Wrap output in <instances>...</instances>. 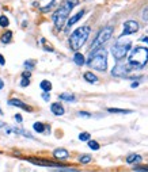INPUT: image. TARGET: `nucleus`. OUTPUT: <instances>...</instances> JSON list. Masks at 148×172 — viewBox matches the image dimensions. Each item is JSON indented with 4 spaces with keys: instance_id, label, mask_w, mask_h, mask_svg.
<instances>
[{
    "instance_id": "nucleus-1",
    "label": "nucleus",
    "mask_w": 148,
    "mask_h": 172,
    "mask_svg": "<svg viewBox=\"0 0 148 172\" xmlns=\"http://www.w3.org/2000/svg\"><path fill=\"white\" fill-rule=\"evenodd\" d=\"M77 4H79V0H64L63 3L60 4V7H58L52 15V20H53V23H55L56 29L61 30V29L64 27V25H65L72 8L76 7Z\"/></svg>"
},
{
    "instance_id": "nucleus-2",
    "label": "nucleus",
    "mask_w": 148,
    "mask_h": 172,
    "mask_svg": "<svg viewBox=\"0 0 148 172\" xmlns=\"http://www.w3.org/2000/svg\"><path fill=\"white\" fill-rule=\"evenodd\" d=\"M87 64L91 69H95L99 72H105L107 69V52L101 48V49L91 50L90 56H88Z\"/></svg>"
},
{
    "instance_id": "nucleus-3",
    "label": "nucleus",
    "mask_w": 148,
    "mask_h": 172,
    "mask_svg": "<svg viewBox=\"0 0 148 172\" xmlns=\"http://www.w3.org/2000/svg\"><path fill=\"white\" fill-rule=\"evenodd\" d=\"M148 63V48L136 46L131 53L128 58V65L131 69H141Z\"/></svg>"
},
{
    "instance_id": "nucleus-4",
    "label": "nucleus",
    "mask_w": 148,
    "mask_h": 172,
    "mask_svg": "<svg viewBox=\"0 0 148 172\" xmlns=\"http://www.w3.org/2000/svg\"><path fill=\"white\" fill-rule=\"evenodd\" d=\"M90 31H91L90 26H82V27H77L75 31H72V34L69 35V39H68L69 48L72 50H75V52H77L88 39Z\"/></svg>"
},
{
    "instance_id": "nucleus-5",
    "label": "nucleus",
    "mask_w": 148,
    "mask_h": 172,
    "mask_svg": "<svg viewBox=\"0 0 148 172\" xmlns=\"http://www.w3.org/2000/svg\"><path fill=\"white\" fill-rule=\"evenodd\" d=\"M112 34H113V27H112V26H106V27L101 29V30H99V33H98V35H96V38L94 39V42L91 44L90 49L91 50L101 49V48L110 39Z\"/></svg>"
},
{
    "instance_id": "nucleus-6",
    "label": "nucleus",
    "mask_w": 148,
    "mask_h": 172,
    "mask_svg": "<svg viewBox=\"0 0 148 172\" xmlns=\"http://www.w3.org/2000/svg\"><path fill=\"white\" fill-rule=\"evenodd\" d=\"M131 46H132V42L131 41L125 39V42H124V41H121V39H118V41L112 46V54H113V57H114L115 60H122V58L128 54Z\"/></svg>"
},
{
    "instance_id": "nucleus-7",
    "label": "nucleus",
    "mask_w": 148,
    "mask_h": 172,
    "mask_svg": "<svg viewBox=\"0 0 148 172\" xmlns=\"http://www.w3.org/2000/svg\"><path fill=\"white\" fill-rule=\"evenodd\" d=\"M137 30H139V23H137L136 20H132V19L126 20V22L124 23V31L121 33L120 38H122V37H125V35H131V34H134Z\"/></svg>"
},
{
    "instance_id": "nucleus-8",
    "label": "nucleus",
    "mask_w": 148,
    "mask_h": 172,
    "mask_svg": "<svg viewBox=\"0 0 148 172\" xmlns=\"http://www.w3.org/2000/svg\"><path fill=\"white\" fill-rule=\"evenodd\" d=\"M131 71L129 65H124V64H117L114 68L112 69V76L113 77H125V75H128V72Z\"/></svg>"
},
{
    "instance_id": "nucleus-9",
    "label": "nucleus",
    "mask_w": 148,
    "mask_h": 172,
    "mask_svg": "<svg viewBox=\"0 0 148 172\" xmlns=\"http://www.w3.org/2000/svg\"><path fill=\"white\" fill-rule=\"evenodd\" d=\"M29 161L33 164H38V165H44V167H65L64 164H60V163H52V161H48V160H39V158H29Z\"/></svg>"
},
{
    "instance_id": "nucleus-10",
    "label": "nucleus",
    "mask_w": 148,
    "mask_h": 172,
    "mask_svg": "<svg viewBox=\"0 0 148 172\" xmlns=\"http://www.w3.org/2000/svg\"><path fill=\"white\" fill-rule=\"evenodd\" d=\"M8 104H10V106H14V107H19V109L25 110V111H29V112L33 111V109H31L30 106H27V104L23 103V102L19 100V99H10Z\"/></svg>"
},
{
    "instance_id": "nucleus-11",
    "label": "nucleus",
    "mask_w": 148,
    "mask_h": 172,
    "mask_svg": "<svg viewBox=\"0 0 148 172\" xmlns=\"http://www.w3.org/2000/svg\"><path fill=\"white\" fill-rule=\"evenodd\" d=\"M53 156L56 158H68L69 157V152L64 148H57V149L53 150Z\"/></svg>"
},
{
    "instance_id": "nucleus-12",
    "label": "nucleus",
    "mask_w": 148,
    "mask_h": 172,
    "mask_svg": "<svg viewBox=\"0 0 148 172\" xmlns=\"http://www.w3.org/2000/svg\"><path fill=\"white\" fill-rule=\"evenodd\" d=\"M50 111H52L55 115H64L65 109L63 107V104L61 103H52V106H50Z\"/></svg>"
},
{
    "instance_id": "nucleus-13",
    "label": "nucleus",
    "mask_w": 148,
    "mask_h": 172,
    "mask_svg": "<svg viewBox=\"0 0 148 172\" xmlns=\"http://www.w3.org/2000/svg\"><path fill=\"white\" fill-rule=\"evenodd\" d=\"M141 156L140 155H136V153H132V155H129L128 157H126V163L128 164H139L141 163Z\"/></svg>"
},
{
    "instance_id": "nucleus-14",
    "label": "nucleus",
    "mask_w": 148,
    "mask_h": 172,
    "mask_svg": "<svg viewBox=\"0 0 148 172\" xmlns=\"http://www.w3.org/2000/svg\"><path fill=\"white\" fill-rule=\"evenodd\" d=\"M74 63L76 64V65H79V66H83L86 64L84 56H83L82 53H75L74 54Z\"/></svg>"
},
{
    "instance_id": "nucleus-15",
    "label": "nucleus",
    "mask_w": 148,
    "mask_h": 172,
    "mask_svg": "<svg viewBox=\"0 0 148 172\" xmlns=\"http://www.w3.org/2000/svg\"><path fill=\"white\" fill-rule=\"evenodd\" d=\"M83 15H84V10H82V11H79V12H77V14H76V15H74V17H72V18H71V19H69V20H68V23H67V25H68V26H69V27H71V26H74V25H75V23H76V22H77V20H79V19H80V18H82V17H83Z\"/></svg>"
},
{
    "instance_id": "nucleus-16",
    "label": "nucleus",
    "mask_w": 148,
    "mask_h": 172,
    "mask_svg": "<svg viewBox=\"0 0 148 172\" xmlns=\"http://www.w3.org/2000/svg\"><path fill=\"white\" fill-rule=\"evenodd\" d=\"M83 77H84L86 81L91 83V84H93V83H96V81H98V77H96L94 73H91V72H86V73L83 75Z\"/></svg>"
},
{
    "instance_id": "nucleus-17",
    "label": "nucleus",
    "mask_w": 148,
    "mask_h": 172,
    "mask_svg": "<svg viewBox=\"0 0 148 172\" xmlns=\"http://www.w3.org/2000/svg\"><path fill=\"white\" fill-rule=\"evenodd\" d=\"M12 39V31H6L3 35L0 37V41L3 42V44H10Z\"/></svg>"
},
{
    "instance_id": "nucleus-18",
    "label": "nucleus",
    "mask_w": 148,
    "mask_h": 172,
    "mask_svg": "<svg viewBox=\"0 0 148 172\" xmlns=\"http://www.w3.org/2000/svg\"><path fill=\"white\" fill-rule=\"evenodd\" d=\"M39 87H41L45 92H49V91L52 90V83H50L49 80H42L41 84H39Z\"/></svg>"
},
{
    "instance_id": "nucleus-19",
    "label": "nucleus",
    "mask_w": 148,
    "mask_h": 172,
    "mask_svg": "<svg viewBox=\"0 0 148 172\" xmlns=\"http://www.w3.org/2000/svg\"><path fill=\"white\" fill-rule=\"evenodd\" d=\"M58 98H60L61 100H67V102H75L76 100V98H75L72 94H61Z\"/></svg>"
},
{
    "instance_id": "nucleus-20",
    "label": "nucleus",
    "mask_w": 148,
    "mask_h": 172,
    "mask_svg": "<svg viewBox=\"0 0 148 172\" xmlns=\"http://www.w3.org/2000/svg\"><path fill=\"white\" fill-rule=\"evenodd\" d=\"M33 129H34V131H37V133H44V129H45V125L42 122H36L33 125Z\"/></svg>"
},
{
    "instance_id": "nucleus-21",
    "label": "nucleus",
    "mask_w": 148,
    "mask_h": 172,
    "mask_svg": "<svg viewBox=\"0 0 148 172\" xmlns=\"http://www.w3.org/2000/svg\"><path fill=\"white\" fill-rule=\"evenodd\" d=\"M109 112H115V114H129L132 112L131 110H125V109H107Z\"/></svg>"
},
{
    "instance_id": "nucleus-22",
    "label": "nucleus",
    "mask_w": 148,
    "mask_h": 172,
    "mask_svg": "<svg viewBox=\"0 0 148 172\" xmlns=\"http://www.w3.org/2000/svg\"><path fill=\"white\" fill-rule=\"evenodd\" d=\"M87 142H88V148H90V149H93V150H98L99 148H101V145H99L95 140H88Z\"/></svg>"
},
{
    "instance_id": "nucleus-23",
    "label": "nucleus",
    "mask_w": 148,
    "mask_h": 172,
    "mask_svg": "<svg viewBox=\"0 0 148 172\" xmlns=\"http://www.w3.org/2000/svg\"><path fill=\"white\" fill-rule=\"evenodd\" d=\"M23 65H25V68L27 69V71H30V69H33L34 66H36V61L34 60H26Z\"/></svg>"
},
{
    "instance_id": "nucleus-24",
    "label": "nucleus",
    "mask_w": 148,
    "mask_h": 172,
    "mask_svg": "<svg viewBox=\"0 0 148 172\" xmlns=\"http://www.w3.org/2000/svg\"><path fill=\"white\" fill-rule=\"evenodd\" d=\"M90 161H91V156L90 155H83V156H80V158H79L80 164H88Z\"/></svg>"
},
{
    "instance_id": "nucleus-25",
    "label": "nucleus",
    "mask_w": 148,
    "mask_h": 172,
    "mask_svg": "<svg viewBox=\"0 0 148 172\" xmlns=\"http://www.w3.org/2000/svg\"><path fill=\"white\" fill-rule=\"evenodd\" d=\"M8 25H10L8 18L4 17V15H2V17H0V26H2V27H7Z\"/></svg>"
},
{
    "instance_id": "nucleus-26",
    "label": "nucleus",
    "mask_w": 148,
    "mask_h": 172,
    "mask_svg": "<svg viewBox=\"0 0 148 172\" xmlns=\"http://www.w3.org/2000/svg\"><path fill=\"white\" fill-rule=\"evenodd\" d=\"M90 138H91V136H90V133H87V131L79 134V140H80V141H88Z\"/></svg>"
},
{
    "instance_id": "nucleus-27",
    "label": "nucleus",
    "mask_w": 148,
    "mask_h": 172,
    "mask_svg": "<svg viewBox=\"0 0 148 172\" xmlns=\"http://www.w3.org/2000/svg\"><path fill=\"white\" fill-rule=\"evenodd\" d=\"M136 172H148V165H134Z\"/></svg>"
},
{
    "instance_id": "nucleus-28",
    "label": "nucleus",
    "mask_w": 148,
    "mask_h": 172,
    "mask_svg": "<svg viewBox=\"0 0 148 172\" xmlns=\"http://www.w3.org/2000/svg\"><path fill=\"white\" fill-rule=\"evenodd\" d=\"M41 44H42V46H44V49H45V50H49V52H53V48H52V46H49V45H46V39H45V38H42V39H41Z\"/></svg>"
},
{
    "instance_id": "nucleus-29",
    "label": "nucleus",
    "mask_w": 148,
    "mask_h": 172,
    "mask_svg": "<svg viewBox=\"0 0 148 172\" xmlns=\"http://www.w3.org/2000/svg\"><path fill=\"white\" fill-rule=\"evenodd\" d=\"M143 19H144V22H148V7H145L143 11Z\"/></svg>"
},
{
    "instance_id": "nucleus-30",
    "label": "nucleus",
    "mask_w": 148,
    "mask_h": 172,
    "mask_svg": "<svg viewBox=\"0 0 148 172\" xmlns=\"http://www.w3.org/2000/svg\"><path fill=\"white\" fill-rule=\"evenodd\" d=\"M29 84H30V80H29V79H23V77H22V80H20V85H22V87H27Z\"/></svg>"
},
{
    "instance_id": "nucleus-31",
    "label": "nucleus",
    "mask_w": 148,
    "mask_h": 172,
    "mask_svg": "<svg viewBox=\"0 0 148 172\" xmlns=\"http://www.w3.org/2000/svg\"><path fill=\"white\" fill-rule=\"evenodd\" d=\"M30 76H31L30 71H25V72L22 73V77H23V79H30Z\"/></svg>"
},
{
    "instance_id": "nucleus-32",
    "label": "nucleus",
    "mask_w": 148,
    "mask_h": 172,
    "mask_svg": "<svg viewBox=\"0 0 148 172\" xmlns=\"http://www.w3.org/2000/svg\"><path fill=\"white\" fill-rule=\"evenodd\" d=\"M77 114H79L80 117H87V118H90V117H91L90 112H86V111H79Z\"/></svg>"
},
{
    "instance_id": "nucleus-33",
    "label": "nucleus",
    "mask_w": 148,
    "mask_h": 172,
    "mask_svg": "<svg viewBox=\"0 0 148 172\" xmlns=\"http://www.w3.org/2000/svg\"><path fill=\"white\" fill-rule=\"evenodd\" d=\"M42 99H44L45 102H48L50 99V95H49V92H44L42 94Z\"/></svg>"
},
{
    "instance_id": "nucleus-34",
    "label": "nucleus",
    "mask_w": 148,
    "mask_h": 172,
    "mask_svg": "<svg viewBox=\"0 0 148 172\" xmlns=\"http://www.w3.org/2000/svg\"><path fill=\"white\" fill-rule=\"evenodd\" d=\"M15 121H17V122L18 123H20V122H22V115H20V114H17V115H15Z\"/></svg>"
},
{
    "instance_id": "nucleus-35",
    "label": "nucleus",
    "mask_w": 148,
    "mask_h": 172,
    "mask_svg": "<svg viewBox=\"0 0 148 172\" xmlns=\"http://www.w3.org/2000/svg\"><path fill=\"white\" fill-rule=\"evenodd\" d=\"M6 64V60H4V57L2 54H0V65H4Z\"/></svg>"
},
{
    "instance_id": "nucleus-36",
    "label": "nucleus",
    "mask_w": 148,
    "mask_h": 172,
    "mask_svg": "<svg viewBox=\"0 0 148 172\" xmlns=\"http://www.w3.org/2000/svg\"><path fill=\"white\" fill-rule=\"evenodd\" d=\"M3 88H4V81L0 79V90H3Z\"/></svg>"
},
{
    "instance_id": "nucleus-37",
    "label": "nucleus",
    "mask_w": 148,
    "mask_h": 172,
    "mask_svg": "<svg viewBox=\"0 0 148 172\" xmlns=\"http://www.w3.org/2000/svg\"><path fill=\"white\" fill-rule=\"evenodd\" d=\"M141 41H143V42H145V44L148 45V37H143V38H141Z\"/></svg>"
},
{
    "instance_id": "nucleus-38",
    "label": "nucleus",
    "mask_w": 148,
    "mask_h": 172,
    "mask_svg": "<svg viewBox=\"0 0 148 172\" xmlns=\"http://www.w3.org/2000/svg\"><path fill=\"white\" fill-rule=\"evenodd\" d=\"M131 87H132V88H136V87H139V83H133V84H132Z\"/></svg>"
}]
</instances>
